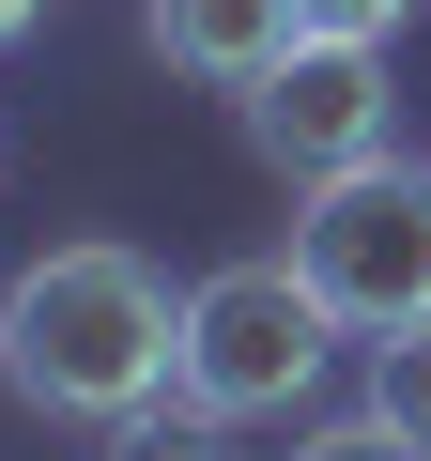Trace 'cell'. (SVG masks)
Instances as JSON below:
<instances>
[{"label": "cell", "mask_w": 431, "mask_h": 461, "mask_svg": "<svg viewBox=\"0 0 431 461\" xmlns=\"http://www.w3.org/2000/svg\"><path fill=\"white\" fill-rule=\"evenodd\" d=\"M0 384H16L47 430H124L139 400L185 384V293L139 247H108V230L32 247L16 277H0Z\"/></svg>", "instance_id": "6da1fadb"}, {"label": "cell", "mask_w": 431, "mask_h": 461, "mask_svg": "<svg viewBox=\"0 0 431 461\" xmlns=\"http://www.w3.org/2000/svg\"><path fill=\"white\" fill-rule=\"evenodd\" d=\"M293 262H308V293L339 308V339H400V323H431V169L385 139V154L293 185Z\"/></svg>", "instance_id": "7a4b0ae2"}, {"label": "cell", "mask_w": 431, "mask_h": 461, "mask_svg": "<svg viewBox=\"0 0 431 461\" xmlns=\"http://www.w3.org/2000/svg\"><path fill=\"white\" fill-rule=\"evenodd\" d=\"M324 354H339V308L308 293V262H293V247L185 277V400H200V415L262 430V415H293V400L324 384Z\"/></svg>", "instance_id": "3957f363"}, {"label": "cell", "mask_w": 431, "mask_h": 461, "mask_svg": "<svg viewBox=\"0 0 431 461\" xmlns=\"http://www.w3.org/2000/svg\"><path fill=\"white\" fill-rule=\"evenodd\" d=\"M232 108H247V139H262V169L324 185V169L385 154L400 77H385V47H370V32H293V47H278V77H262V93H232Z\"/></svg>", "instance_id": "277c9868"}, {"label": "cell", "mask_w": 431, "mask_h": 461, "mask_svg": "<svg viewBox=\"0 0 431 461\" xmlns=\"http://www.w3.org/2000/svg\"><path fill=\"white\" fill-rule=\"evenodd\" d=\"M139 32H154V62L200 77V93H262L278 47L308 32V0H139Z\"/></svg>", "instance_id": "5b68a950"}, {"label": "cell", "mask_w": 431, "mask_h": 461, "mask_svg": "<svg viewBox=\"0 0 431 461\" xmlns=\"http://www.w3.org/2000/svg\"><path fill=\"white\" fill-rule=\"evenodd\" d=\"M108 461H232V415H200V400L170 384V400H139V415L108 430Z\"/></svg>", "instance_id": "8992f818"}, {"label": "cell", "mask_w": 431, "mask_h": 461, "mask_svg": "<svg viewBox=\"0 0 431 461\" xmlns=\"http://www.w3.org/2000/svg\"><path fill=\"white\" fill-rule=\"evenodd\" d=\"M370 400L431 446V323H400V339H370Z\"/></svg>", "instance_id": "52a82bcc"}, {"label": "cell", "mask_w": 431, "mask_h": 461, "mask_svg": "<svg viewBox=\"0 0 431 461\" xmlns=\"http://www.w3.org/2000/svg\"><path fill=\"white\" fill-rule=\"evenodd\" d=\"M293 461H431V446H416V430L370 400V415H324V430H293Z\"/></svg>", "instance_id": "ba28073f"}, {"label": "cell", "mask_w": 431, "mask_h": 461, "mask_svg": "<svg viewBox=\"0 0 431 461\" xmlns=\"http://www.w3.org/2000/svg\"><path fill=\"white\" fill-rule=\"evenodd\" d=\"M400 16H416V0H308V32H370V47H385Z\"/></svg>", "instance_id": "9c48e42d"}, {"label": "cell", "mask_w": 431, "mask_h": 461, "mask_svg": "<svg viewBox=\"0 0 431 461\" xmlns=\"http://www.w3.org/2000/svg\"><path fill=\"white\" fill-rule=\"evenodd\" d=\"M32 32H47V0H0V47H32Z\"/></svg>", "instance_id": "30bf717a"}]
</instances>
